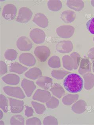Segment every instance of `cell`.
Listing matches in <instances>:
<instances>
[{"label": "cell", "instance_id": "1", "mask_svg": "<svg viewBox=\"0 0 94 125\" xmlns=\"http://www.w3.org/2000/svg\"><path fill=\"white\" fill-rule=\"evenodd\" d=\"M64 87L71 93L80 92L83 89V81L80 75L75 73L69 74L64 80Z\"/></svg>", "mask_w": 94, "mask_h": 125}, {"label": "cell", "instance_id": "2", "mask_svg": "<svg viewBox=\"0 0 94 125\" xmlns=\"http://www.w3.org/2000/svg\"><path fill=\"white\" fill-rule=\"evenodd\" d=\"M35 55L41 62H45L50 55V51L48 48L45 46H38L35 49Z\"/></svg>", "mask_w": 94, "mask_h": 125}, {"label": "cell", "instance_id": "3", "mask_svg": "<svg viewBox=\"0 0 94 125\" xmlns=\"http://www.w3.org/2000/svg\"><path fill=\"white\" fill-rule=\"evenodd\" d=\"M17 12V8L16 6L14 4H9L3 8L2 16L6 20L11 21L16 18Z\"/></svg>", "mask_w": 94, "mask_h": 125}, {"label": "cell", "instance_id": "4", "mask_svg": "<svg viewBox=\"0 0 94 125\" xmlns=\"http://www.w3.org/2000/svg\"><path fill=\"white\" fill-rule=\"evenodd\" d=\"M33 12L30 9L26 7H22L19 10L16 21L20 23H27L31 19Z\"/></svg>", "mask_w": 94, "mask_h": 125}, {"label": "cell", "instance_id": "5", "mask_svg": "<svg viewBox=\"0 0 94 125\" xmlns=\"http://www.w3.org/2000/svg\"><path fill=\"white\" fill-rule=\"evenodd\" d=\"M3 90L6 94L11 97L24 99L25 98V95L21 88L19 87H4Z\"/></svg>", "mask_w": 94, "mask_h": 125}, {"label": "cell", "instance_id": "6", "mask_svg": "<svg viewBox=\"0 0 94 125\" xmlns=\"http://www.w3.org/2000/svg\"><path fill=\"white\" fill-rule=\"evenodd\" d=\"M75 28L71 25H62L58 27L56 32L59 37L63 39H69L73 35Z\"/></svg>", "mask_w": 94, "mask_h": 125}, {"label": "cell", "instance_id": "7", "mask_svg": "<svg viewBox=\"0 0 94 125\" xmlns=\"http://www.w3.org/2000/svg\"><path fill=\"white\" fill-rule=\"evenodd\" d=\"M29 36L35 43L41 44L45 42L46 34L44 31L41 29L35 28L31 31Z\"/></svg>", "mask_w": 94, "mask_h": 125}, {"label": "cell", "instance_id": "8", "mask_svg": "<svg viewBox=\"0 0 94 125\" xmlns=\"http://www.w3.org/2000/svg\"><path fill=\"white\" fill-rule=\"evenodd\" d=\"M16 46L20 51H28L32 48L33 43L28 38L22 36L18 39Z\"/></svg>", "mask_w": 94, "mask_h": 125}, {"label": "cell", "instance_id": "9", "mask_svg": "<svg viewBox=\"0 0 94 125\" xmlns=\"http://www.w3.org/2000/svg\"><path fill=\"white\" fill-rule=\"evenodd\" d=\"M56 49L60 53H68L73 50V44L70 41H62L58 43Z\"/></svg>", "mask_w": 94, "mask_h": 125}, {"label": "cell", "instance_id": "10", "mask_svg": "<svg viewBox=\"0 0 94 125\" xmlns=\"http://www.w3.org/2000/svg\"><path fill=\"white\" fill-rule=\"evenodd\" d=\"M51 97L50 92L45 90L38 89L33 96V99L42 103H46Z\"/></svg>", "mask_w": 94, "mask_h": 125}, {"label": "cell", "instance_id": "11", "mask_svg": "<svg viewBox=\"0 0 94 125\" xmlns=\"http://www.w3.org/2000/svg\"><path fill=\"white\" fill-rule=\"evenodd\" d=\"M9 99L12 113L14 114L19 113L23 111L24 108V101L12 98H9Z\"/></svg>", "mask_w": 94, "mask_h": 125}, {"label": "cell", "instance_id": "12", "mask_svg": "<svg viewBox=\"0 0 94 125\" xmlns=\"http://www.w3.org/2000/svg\"><path fill=\"white\" fill-rule=\"evenodd\" d=\"M19 62L22 63L28 67H32L36 62L35 57L31 53H25L20 55L19 57Z\"/></svg>", "mask_w": 94, "mask_h": 125}, {"label": "cell", "instance_id": "13", "mask_svg": "<svg viewBox=\"0 0 94 125\" xmlns=\"http://www.w3.org/2000/svg\"><path fill=\"white\" fill-rule=\"evenodd\" d=\"M21 86L24 90L27 97H30L33 92L35 90L36 86L34 82L26 79H23L21 83Z\"/></svg>", "mask_w": 94, "mask_h": 125}, {"label": "cell", "instance_id": "14", "mask_svg": "<svg viewBox=\"0 0 94 125\" xmlns=\"http://www.w3.org/2000/svg\"><path fill=\"white\" fill-rule=\"evenodd\" d=\"M79 66L80 68L79 69V73L81 75H84L91 71V64L89 60V58L85 57L82 58Z\"/></svg>", "mask_w": 94, "mask_h": 125}, {"label": "cell", "instance_id": "15", "mask_svg": "<svg viewBox=\"0 0 94 125\" xmlns=\"http://www.w3.org/2000/svg\"><path fill=\"white\" fill-rule=\"evenodd\" d=\"M33 21L38 26L45 28L48 26V20L47 17L42 13H37L35 15Z\"/></svg>", "mask_w": 94, "mask_h": 125}, {"label": "cell", "instance_id": "16", "mask_svg": "<svg viewBox=\"0 0 94 125\" xmlns=\"http://www.w3.org/2000/svg\"><path fill=\"white\" fill-rule=\"evenodd\" d=\"M52 79L47 76H41L36 82V83L39 86L44 90H50L52 84Z\"/></svg>", "mask_w": 94, "mask_h": 125}, {"label": "cell", "instance_id": "17", "mask_svg": "<svg viewBox=\"0 0 94 125\" xmlns=\"http://www.w3.org/2000/svg\"><path fill=\"white\" fill-rule=\"evenodd\" d=\"M66 5L69 8L77 11L82 10L84 7L83 2L80 0H68Z\"/></svg>", "mask_w": 94, "mask_h": 125}, {"label": "cell", "instance_id": "18", "mask_svg": "<svg viewBox=\"0 0 94 125\" xmlns=\"http://www.w3.org/2000/svg\"><path fill=\"white\" fill-rule=\"evenodd\" d=\"M2 79L6 84L16 85L19 83L20 78L18 75L14 74H9L2 78Z\"/></svg>", "mask_w": 94, "mask_h": 125}, {"label": "cell", "instance_id": "19", "mask_svg": "<svg viewBox=\"0 0 94 125\" xmlns=\"http://www.w3.org/2000/svg\"><path fill=\"white\" fill-rule=\"evenodd\" d=\"M87 103L84 100L80 99L74 103L71 107L72 111L76 114H83L86 110Z\"/></svg>", "mask_w": 94, "mask_h": 125}, {"label": "cell", "instance_id": "20", "mask_svg": "<svg viewBox=\"0 0 94 125\" xmlns=\"http://www.w3.org/2000/svg\"><path fill=\"white\" fill-rule=\"evenodd\" d=\"M76 18V14L74 11L71 10H66L61 14L60 18L62 21L66 23H72Z\"/></svg>", "mask_w": 94, "mask_h": 125}, {"label": "cell", "instance_id": "21", "mask_svg": "<svg viewBox=\"0 0 94 125\" xmlns=\"http://www.w3.org/2000/svg\"><path fill=\"white\" fill-rule=\"evenodd\" d=\"M42 73L40 69L34 67L30 69L25 74V76L27 78L35 80L42 76Z\"/></svg>", "mask_w": 94, "mask_h": 125}, {"label": "cell", "instance_id": "22", "mask_svg": "<svg viewBox=\"0 0 94 125\" xmlns=\"http://www.w3.org/2000/svg\"><path fill=\"white\" fill-rule=\"evenodd\" d=\"M53 95L59 99H60L65 94V91L62 85L58 83H54L50 89Z\"/></svg>", "mask_w": 94, "mask_h": 125}, {"label": "cell", "instance_id": "23", "mask_svg": "<svg viewBox=\"0 0 94 125\" xmlns=\"http://www.w3.org/2000/svg\"><path fill=\"white\" fill-rule=\"evenodd\" d=\"M84 80V87L86 90H91L94 86V74L87 73L83 75Z\"/></svg>", "mask_w": 94, "mask_h": 125}, {"label": "cell", "instance_id": "24", "mask_svg": "<svg viewBox=\"0 0 94 125\" xmlns=\"http://www.w3.org/2000/svg\"><path fill=\"white\" fill-rule=\"evenodd\" d=\"M28 68L23 66L18 62H15L11 64L9 67V71L19 74H21L27 70Z\"/></svg>", "mask_w": 94, "mask_h": 125}, {"label": "cell", "instance_id": "25", "mask_svg": "<svg viewBox=\"0 0 94 125\" xmlns=\"http://www.w3.org/2000/svg\"><path fill=\"white\" fill-rule=\"evenodd\" d=\"M47 6L50 10L53 11H57L62 9V4L60 0H51L48 2Z\"/></svg>", "mask_w": 94, "mask_h": 125}, {"label": "cell", "instance_id": "26", "mask_svg": "<svg viewBox=\"0 0 94 125\" xmlns=\"http://www.w3.org/2000/svg\"><path fill=\"white\" fill-rule=\"evenodd\" d=\"M79 97V95L77 94H68L62 98V101L64 105L70 106L76 102Z\"/></svg>", "mask_w": 94, "mask_h": 125}, {"label": "cell", "instance_id": "27", "mask_svg": "<svg viewBox=\"0 0 94 125\" xmlns=\"http://www.w3.org/2000/svg\"><path fill=\"white\" fill-rule=\"evenodd\" d=\"M63 66L65 69L69 71H72L73 69V62L71 57L68 55L63 57Z\"/></svg>", "mask_w": 94, "mask_h": 125}, {"label": "cell", "instance_id": "28", "mask_svg": "<svg viewBox=\"0 0 94 125\" xmlns=\"http://www.w3.org/2000/svg\"><path fill=\"white\" fill-rule=\"evenodd\" d=\"M49 67L53 69H58L61 67L60 60L59 57L56 55L52 56L48 62Z\"/></svg>", "mask_w": 94, "mask_h": 125}, {"label": "cell", "instance_id": "29", "mask_svg": "<svg viewBox=\"0 0 94 125\" xmlns=\"http://www.w3.org/2000/svg\"><path fill=\"white\" fill-rule=\"evenodd\" d=\"M70 72L64 70H53L51 72L52 76L57 80H62Z\"/></svg>", "mask_w": 94, "mask_h": 125}, {"label": "cell", "instance_id": "30", "mask_svg": "<svg viewBox=\"0 0 94 125\" xmlns=\"http://www.w3.org/2000/svg\"><path fill=\"white\" fill-rule=\"evenodd\" d=\"M25 119L21 115H16L11 118L10 123L12 125H24Z\"/></svg>", "mask_w": 94, "mask_h": 125}, {"label": "cell", "instance_id": "31", "mask_svg": "<svg viewBox=\"0 0 94 125\" xmlns=\"http://www.w3.org/2000/svg\"><path fill=\"white\" fill-rule=\"evenodd\" d=\"M18 53L14 49H8L4 54V57L8 60L13 61L16 60L17 57Z\"/></svg>", "mask_w": 94, "mask_h": 125}, {"label": "cell", "instance_id": "32", "mask_svg": "<svg viewBox=\"0 0 94 125\" xmlns=\"http://www.w3.org/2000/svg\"><path fill=\"white\" fill-rule=\"evenodd\" d=\"M31 104L34 107L36 113L38 115H42L46 110V108L44 104L35 101H32Z\"/></svg>", "mask_w": 94, "mask_h": 125}, {"label": "cell", "instance_id": "33", "mask_svg": "<svg viewBox=\"0 0 94 125\" xmlns=\"http://www.w3.org/2000/svg\"><path fill=\"white\" fill-rule=\"evenodd\" d=\"M73 62V69L74 70H76L78 69L79 66H80V62L82 59L80 55L76 52L72 53L70 55Z\"/></svg>", "mask_w": 94, "mask_h": 125}, {"label": "cell", "instance_id": "34", "mask_svg": "<svg viewBox=\"0 0 94 125\" xmlns=\"http://www.w3.org/2000/svg\"><path fill=\"white\" fill-rule=\"evenodd\" d=\"M0 107L4 113L8 111V100L6 97L2 94L0 95Z\"/></svg>", "mask_w": 94, "mask_h": 125}, {"label": "cell", "instance_id": "35", "mask_svg": "<svg viewBox=\"0 0 94 125\" xmlns=\"http://www.w3.org/2000/svg\"><path fill=\"white\" fill-rule=\"evenodd\" d=\"M47 107L50 109H54L59 106V101L57 98L54 97H51L50 99L46 103Z\"/></svg>", "mask_w": 94, "mask_h": 125}, {"label": "cell", "instance_id": "36", "mask_svg": "<svg viewBox=\"0 0 94 125\" xmlns=\"http://www.w3.org/2000/svg\"><path fill=\"white\" fill-rule=\"evenodd\" d=\"M44 125H58V121L57 118L52 116H48L44 118L43 120Z\"/></svg>", "mask_w": 94, "mask_h": 125}, {"label": "cell", "instance_id": "37", "mask_svg": "<svg viewBox=\"0 0 94 125\" xmlns=\"http://www.w3.org/2000/svg\"><path fill=\"white\" fill-rule=\"evenodd\" d=\"M27 125H41L42 123L40 119L36 117L31 118L26 120Z\"/></svg>", "mask_w": 94, "mask_h": 125}, {"label": "cell", "instance_id": "38", "mask_svg": "<svg viewBox=\"0 0 94 125\" xmlns=\"http://www.w3.org/2000/svg\"><path fill=\"white\" fill-rule=\"evenodd\" d=\"M87 29L92 34H94V18H93L86 23Z\"/></svg>", "mask_w": 94, "mask_h": 125}, {"label": "cell", "instance_id": "39", "mask_svg": "<svg viewBox=\"0 0 94 125\" xmlns=\"http://www.w3.org/2000/svg\"><path fill=\"white\" fill-rule=\"evenodd\" d=\"M0 76L4 75L7 72V66L4 62L0 61Z\"/></svg>", "mask_w": 94, "mask_h": 125}, {"label": "cell", "instance_id": "40", "mask_svg": "<svg viewBox=\"0 0 94 125\" xmlns=\"http://www.w3.org/2000/svg\"><path fill=\"white\" fill-rule=\"evenodd\" d=\"M25 116L27 117L32 116L34 113V109H33L32 108L27 105H25Z\"/></svg>", "mask_w": 94, "mask_h": 125}, {"label": "cell", "instance_id": "41", "mask_svg": "<svg viewBox=\"0 0 94 125\" xmlns=\"http://www.w3.org/2000/svg\"><path fill=\"white\" fill-rule=\"evenodd\" d=\"M88 56L93 62L94 61V48H91L88 52Z\"/></svg>", "mask_w": 94, "mask_h": 125}, {"label": "cell", "instance_id": "42", "mask_svg": "<svg viewBox=\"0 0 94 125\" xmlns=\"http://www.w3.org/2000/svg\"><path fill=\"white\" fill-rule=\"evenodd\" d=\"M0 119L1 120V119H2V118H3V113H2V111L1 110L0 111Z\"/></svg>", "mask_w": 94, "mask_h": 125}, {"label": "cell", "instance_id": "43", "mask_svg": "<svg viewBox=\"0 0 94 125\" xmlns=\"http://www.w3.org/2000/svg\"><path fill=\"white\" fill-rule=\"evenodd\" d=\"M91 5L93 7H94V0H92L91 1Z\"/></svg>", "mask_w": 94, "mask_h": 125}, {"label": "cell", "instance_id": "44", "mask_svg": "<svg viewBox=\"0 0 94 125\" xmlns=\"http://www.w3.org/2000/svg\"><path fill=\"white\" fill-rule=\"evenodd\" d=\"M0 125H4V122H3V121H0Z\"/></svg>", "mask_w": 94, "mask_h": 125}, {"label": "cell", "instance_id": "45", "mask_svg": "<svg viewBox=\"0 0 94 125\" xmlns=\"http://www.w3.org/2000/svg\"><path fill=\"white\" fill-rule=\"evenodd\" d=\"M93 72L94 73V61H93Z\"/></svg>", "mask_w": 94, "mask_h": 125}, {"label": "cell", "instance_id": "46", "mask_svg": "<svg viewBox=\"0 0 94 125\" xmlns=\"http://www.w3.org/2000/svg\"><path fill=\"white\" fill-rule=\"evenodd\" d=\"M93 41H94V38H93Z\"/></svg>", "mask_w": 94, "mask_h": 125}]
</instances>
